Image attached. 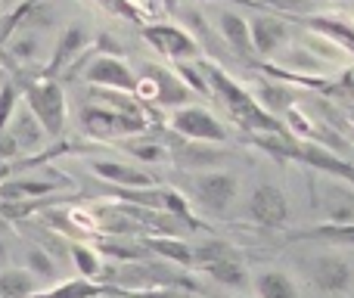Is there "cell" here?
I'll return each mask as SVG.
<instances>
[{"mask_svg":"<svg viewBox=\"0 0 354 298\" xmlns=\"http://www.w3.org/2000/svg\"><path fill=\"white\" fill-rule=\"evenodd\" d=\"M177 75H180V78L187 81L189 91H193V93H212L208 81L202 78V68H193V66H187V62H177Z\"/></svg>","mask_w":354,"mask_h":298,"instance_id":"e575fe53","label":"cell"},{"mask_svg":"<svg viewBox=\"0 0 354 298\" xmlns=\"http://www.w3.org/2000/svg\"><path fill=\"white\" fill-rule=\"evenodd\" d=\"M87 44H91V31H87L84 22L66 25L62 35H59V41H56L53 59H50V66H47V78H53L56 72H62L66 66H72V62L87 50Z\"/></svg>","mask_w":354,"mask_h":298,"instance_id":"5bb4252c","label":"cell"},{"mask_svg":"<svg viewBox=\"0 0 354 298\" xmlns=\"http://www.w3.org/2000/svg\"><path fill=\"white\" fill-rule=\"evenodd\" d=\"M320 212L326 224H351L354 221V183L326 177L320 180Z\"/></svg>","mask_w":354,"mask_h":298,"instance_id":"7c38bea8","label":"cell"},{"mask_svg":"<svg viewBox=\"0 0 354 298\" xmlns=\"http://www.w3.org/2000/svg\"><path fill=\"white\" fill-rule=\"evenodd\" d=\"M174 134L187 137V140H205V143H227V128L221 124V118H214L208 109L202 106H177L168 115Z\"/></svg>","mask_w":354,"mask_h":298,"instance_id":"52a82bcc","label":"cell"},{"mask_svg":"<svg viewBox=\"0 0 354 298\" xmlns=\"http://www.w3.org/2000/svg\"><path fill=\"white\" fill-rule=\"evenodd\" d=\"M37 292V277L28 268H0V298H28Z\"/></svg>","mask_w":354,"mask_h":298,"instance_id":"603a6c76","label":"cell"},{"mask_svg":"<svg viewBox=\"0 0 354 298\" xmlns=\"http://www.w3.org/2000/svg\"><path fill=\"white\" fill-rule=\"evenodd\" d=\"M25 264H28V270L37 277V280H53V277L59 274L56 261L41 249V245H28V252H25Z\"/></svg>","mask_w":354,"mask_h":298,"instance_id":"1f68e13d","label":"cell"},{"mask_svg":"<svg viewBox=\"0 0 354 298\" xmlns=\"http://www.w3.org/2000/svg\"><path fill=\"white\" fill-rule=\"evenodd\" d=\"M103 295V286H100L97 280H84V277H78V280H68V283H59L56 289H50V292L44 295H28V298H97Z\"/></svg>","mask_w":354,"mask_h":298,"instance_id":"83f0119b","label":"cell"},{"mask_svg":"<svg viewBox=\"0 0 354 298\" xmlns=\"http://www.w3.org/2000/svg\"><path fill=\"white\" fill-rule=\"evenodd\" d=\"M193 255H196V264H208V261H221V258H233L236 255V249H233L227 239H205L202 245H196L193 249Z\"/></svg>","mask_w":354,"mask_h":298,"instance_id":"d6a6232c","label":"cell"},{"mask_svg":"<svg viewBox=\"0 0 354 298\" xmlns=\"http://www.w3.org/2000/svg\"><path fill=\"white\" fill-rule=\"evenodd\" d=\"M305 274L311 286L324 295H345L354 286V268L345 255L336 252H320L305 261Z\"/></svg>","mask_w":354,"mask_h":298,"instance_id":"5b68a950","label":"cell"},{"mask_svg":"<svg viewBox=\"0 0 354 298\" xmlns=\"http://www.w3.org/2000/svg\"><path fill=\"white\" fill-rule=\"evenodd\" d=\"M143 37H147L149 47L159 50L162 56H168V59H174V62H187L199 53L196 37L189 35L187 28H180V25H168V22L147 25V28H143Z\"/></svg>","mask_w":354,"mask_h":298,"instance_id":"30bf717a","label":"cell"},{"mask_svg":"<svg viewBox=\"0 0 354 298\" xmlns=\"http://www.w3.org/2000/svg\"><path fill=\"white\" fill-rule=\"evenodd\" d=\"M10 174H12V171H10V165H6V158H0V183H3Z\"/></svg>","mask_w":354,"mask_h":298,"instance_id":"f35d334b","label":"cell"},{"mask_svg":"<svg viewBox=\"0 0 354 298\" xmlns=\"http://www.w3.org/2000/svg\"><path fill=\"white\" fill-rule=\"evenodd\" d=\"M249 31H252V47H255V56H277L289 44L286 22L277 19V16H255L249 22Z\"/></svg>","mask_w":354,"mask_h":298,"instance_id":"9a60e30c","label":"cell"},{"mask_svg":"<svg viewBox=\"0 0 354 298\" xmlns=\"http://www.w3.org/2000/svg\"><path fill=\"white\" fill-rule=\"evenodd\" d=\"M189 193H193V199L199 202L205 212L221 214L239 199V177L233 174V171L208 168L193 180Z\"/></svg>","mask_w":354,"mask_h":298,"instance_id":"8992f818","label":"cell"},{"mask_svg":"<svg viewBox=\"0 0 354 298\" xmlns=\"http://www.w3.org/2000/svg\"><path fill=\"white\" fill-rule=\"evenodd\" d=\"M81 128L87 137H97V140H115V137L124 140L134 134H147V118L109 109L103 103H87L81 109Z\"/></svg>","mask_w":354,"mask_h":298,"instance_id":"7a4b0ae2","label":"cell"},{"mask_svg":"<svg viewBox=\"0 0 354 298\" xmlns=\"http://www.w3.org/2000/svg\"><path fill=\"white\" fill-rule=\"evenodd\" d=\"M308 25H311V31H317V35L330 37L333 44H339L348 56L354 53V25L339 22V19H326V16H311Z\"/></svg>","mask_w":354,"mask_h":298,"instance_id":"cb8c5ba5","label":"cell"},{"mask_svg":"<svg viewBox=\"0 0 354 298\" xmlns=\"http://www.w3.org/2000/svg\"><path fill=\"white\" fill-rule=\"evenodd\" d=\"M289 158L308 165V168L320 171V174H326V177H339V180L354 183V165L317 140H295L292 137V143H289Z\"/></svg>","mask_w":354,"mask_h":298,"instance_id":"ba28073f","label":"cell"},{"mask_svg":"<svg viewBox=\"0 0 354 298\" xmlns=\"http://www.w3.org/2000/svg\"><path fill=\"white\" fill-rule=\"evenodd\" d=\"M41 47H44L41 35L31 31V28L16 31V35L6 37V50H10V56L12 59H19V62H35L37 56H41Z\"/></svg>","mask_w":354,"mask_h":298,"instance_id":"484cf974","label":"cell"},{"mask_svg":"<svg viewBox=\"0 0 354 298\" xmlns=\"http://www.w3.org/2000/svg\"><path fill=\"white\" fill-rule=\"evenodd\" d=\"M149 249H156L159 255L171 258V261H177L180 268H189V264H196L193 245L180 243V239H149Z\"/></svg>","mask_w":354,"mask_h":298,"instance_id":"4dcf8cb0","label":"cell"},{"mask_svg":"<svg viewBox=\"0 0 354 298\" xmlns=\"http://www.w3.org/2000/svg\"><path fill=\"white\" fill-rule=\"evenodd\" d=\"M100 6H106L109 12H118V16H131V6L124 0H97Z\"/></svg>","mask_w":354,"mask_h":298,"instance_id":"8d00e7d4","label":"cell"},{"mask_svg":"<svg viewBox=\"0 0 354 298\" xmlns=\"http://www.w3.org/2000/svg\"><path fill=\"white\" fill-rule=\"evenodd\" d=\"M6 131L12 134V140L19 143V149H22V152H35V149H41L44 143L50 140L47 131H44V124L37 122V115H35V112H31L25 103L16 106V112H12V118H10V124H6Z\"/></svg>","mask_w":354,"mask_h":298,"instance_id":"e0dca14e","label":"cell"},{"mask_svg":"<svg viewBox=\"0 0 354 298\" xmlns=\"http://www.w3.org/2000/svg\"><path fill=\"white\" fill-rule=\"evenodd\" d=\"M218 31L233 50H236L243 59H252L255 56V47H252V31H249V19L239 16L236 10H221L218 12Z\"/></svg>","mask_w":354,"mask_h":298,"instance_id":"ac0fdd59","label":"cell"},{"mask_svg":"<svg viewBox=\"0 0 354 298\" xmlns=\"http://www.w3.org/2000/svg\"><path fill=\"white\" fill-rule=\"evenodd\" d=\"M171 158L180 168H193V171H208L214 165H221L227 158V152L221 149V143H205V140H187L177 143L171 149Z\"/></svg>","mask_w":354,"mask_h":298,"instance_id":"2e32d148","label":"cell"},{"mask_svg":"<svg viewBox=\"0 0 354 298\" xmlns=\"http://www.w3.org/2000/svg\"><path fill=\"white\" fill-rule=\"evenodd\" d=\"M292 239H317V243L351 245L354 249V221L351 224H320V227H311V230L295 233Z\"/></svg>","mask_w":354,"mask_h":298,"instance_id":"d4e9b609","label":"cell"},{"mask_svg":"<svg viewBox=\"0 0 354 298\" xmlns=\"http://www.w3.org/2000/svg\"><path fill=\"white\" fill-rule=\"evenodd\" d=\"M91 171L100 177V180L112 183V187H118V189H147V187H153V174L134 168V165L115 162V158H93Z\"/></svg>","mask_w":354,"mask_h":298,"instance_id":"4fadbf2b","label":"cell"},{"mask_svg":"<svg viewBox=\"0 0 354 298\" xmlns=\"http://www.w3.org/2000/svg\"><path fill=\"white\" fill-rule=\"evenodd\" d=\"M25 106L37 115V122L44 124L47 137H59L66 131L68 122V103H66V93L62 87L56 84L53 78H41V81H31L28 91H25Z\"/></svg>","mask_w":354,"mask_h":298,"instance_id":"3957f363","label":"cell"},{"mask_svg":"<svg viewBox=\"0 0 354 298\" xmlns=\"http://www.w3.org/2000/svg\"><path fill=\"white\" fill-rule=\"evenodd\" d=\"M56 193V180H47V177H6L0 183V199L3 202H28V199H41V196Z\"/></svg>","mask_w":354,"mask_h":298,"instance_id":"d6986e66","label":"cell"},{"mask_svg":"<svg viewBox=\"0 0 354 298\" xmlns=\"http://www.w3.org/2000/svg\"><path fill=\"white\" fill-rule=\"evenodd\" d=\"M330 91L342 93V97H354V62L336 75V84H330Z\"/></svg>","mask_w":354,"mask_h":298,"instance_id":"d590c367","label":"cell"},{"mask_svg":"<svg viewBox=\"0 0 354 298\" xmlns=\"http://www.w3.org/2000/svg\"><path fill=\"white\" fill-rule=\"evenodd\" d=\"M118 298H131V295H118Z\"/></svg>","mask_w":354,"mask_h":298,"instance_id":"60d3db41","label":"cell"},{"mask_svg":"<svg viewBox=\"0 0 354 298\" xmlns=\"http://www.w3.org/2000/svg\"><path fill=\"white\" fill-rule=\"evenodd\" d=\"M72 264L78 270V277H84V280H100L103 277V261L91 245H72Z\"/></svg>","mask_w":354,"mask_h":298,"instance_id":"f546056e","label":"cell"},{"mask_svg":"<svg viewBox=\"0 0 354 298\" xmlns=\"http://www.w3.org/2000/svg\"><path fill=\"white\" fill-rule=\"evenodd\" d=\"M255 97H258V103L268 112H274V115H286L289 109H295V93L283 84H261Z\"/></svg>","mask_w":354,"mask_h":298,"instance_id":"4316f807","label":"cell"},{"mask_svg":"<svg viewBox=\"0 0 354 298\" xmlns=\"http://www.w3.org/2000/svg\"><path fill=\"white\" fill-rule=\"evenodd\" d=\"M199 68H202V75H205L212 93L224 103L227 115L243 131H249V134H289V131L283 128L280 115L264 109V106L258 103V97H252L245 87H239L233 78H227V72H221L214 62H202Z\"/></svg>","mask_w":354,"mask_h":298,"instance_id":"6da1fadb","label":"cell"},{"mask_svg":"<svg viewBox=\"0 0 354 298\" xmlns=\"http://www.w3.org/2000/svg\"><path fill=\"white\" fill-rule=\"evenodd\" d=\"M16 106H19V91H16V84H12V81H6V84L0 87V134L6 131L12 112H16Z\"/></svg>","mask_w":354,"mask_h":298,"instance_id":"836d02e7","label":"cell"},{"mask_svg":"<svg viewBox=\"0 0 354 298\" xmlns=\"http://www.w3.org/2000/svg\"><path fill=\"white\" fill-rule=\"evenodd\" d=\"M84 78L91 87H112V91H128V93H137V87H140V75L112 53L97 56L84 68Z\"/></svg>","mask_w":354,"mask_h":298,"instance_id":"9c48e42d","label":"cell"},{"mask_svg":"<svg viewBox=\"0 0 354 298\" xmlns=\"http://www.w3.org/2000/svg\"><path fill=\"white\" fill-rule=\"evenodd\" d=\"M255 295L258 298H299L295 280L280 268H264L255 274Z\"/></svg>","mask_w":354,"mask_h":298,"instance_id":"7402d4cb","label":"cell"},{"mask_svg":"<svg viewBox=\"0 0 354 298\" xmlns=\"http://www.w3.org/2000/svg\"><path fill=\"white\" fill-rule=\"evenodd\" d=\"M10 258V243H6V227L0 224V264Z\"/></svg>","mask_w":354,"mask_h":298,"instance_id":"74e56055","label":"cell"},{"mask_svg":"<svg viewBox=\"0 0 354 298\" xmlns=\"http://www.w3.org/2000/svg\"><path fill=\"white\" fill-rule=\"evenodd\" d=\"M149 93V100H156L165 109H177V106H187L193 100L189 84L180 78L177 72L165 66H153V62H143L140 66V87H137V97Z\"/></svg>","mask_w":354,"mask_h":298,"instance_id":"277c9868","label":"cell"},{"mask_svg":"<svg viewBox=\"0 0 354 298\" xmlns=\"http://www.w3.org/2000/svg\"><path fill=\"white\" fill-rule=\"evenodd\" d=\"M202 274L224 289H245L249 286V270H245V264L239 261V255L202 264Z\"/></svg>","mask_w":354,"mask_h":298,"instance_id":"ffe728a7","label":"cell"},{"mask_svg":"<svg viewBox=\"0 0 354 298\" xmlns=\"http://www.w3.org/2000/svg\"><path fill=\"white\" fill-rule=\"evenodd\" d=\"M230 298H249V295H230Z\"/></svg>","mask_w":354,"mask_h":298,"instance_id":"ab89813d","label":"cell"},{"mask_svg":"<svg viewBox=\"0 0 354 298\" xmlns=\"http://www.w3.org/2000/svg\"><path fill=\"white\" fill-rule=\"evenodd\" d=\"M277 62L283 66V72L289 75H314V72H330V62L324 56H317L311 47H295V50H286L283 47L277 53Z\"/></svg>","mask_w":354,"mask_h":298,"instance_id":"44dd1931","label":"cell"},{"mask_svg":"<svg viewBox=\"0 0 354 298\" xmlns=\"http://www.w3.org/2000/svg\"><path fill=\"white\" fill-rule=\"evenodd\" d=\"M249 218L261 227H283L289 221V196L277 183H258L249 196Z\"/></svg>","mask_w":354,"mask_h":298,"instance_id":"8fae6325","label":"cell"},{"mask_svg":"<svg viewBox=\"0 0 354 298\" xmlns=\"http://www.w3.org/2000/svg\"><path fill=\"white\" fill-rule=\"evenodd\" d=\"M140 134H134V137H124V143H122V149L128 152L131 158H137V162H147V165H159V162H165L168 158V149L162 147V143H156V140H137Z\"/></svg>","mask_w":354,"mask_h":298,"instance_id":"f1b7e54d","label":"cell"}]
</instances>
